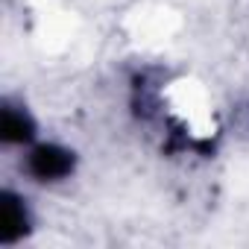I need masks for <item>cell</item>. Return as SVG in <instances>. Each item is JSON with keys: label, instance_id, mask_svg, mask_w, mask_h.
<instances>
[{"label": "cell", "instance_id": "obj_1", "mask_svg": "<svg viewBox=\"0 0 249 249\" xmlns=\"http://www.w3.org/2000/svg\"><path fill=\"white\" fill-rule=\"evenodd\" d=\"M27 167L38 182H56V179H65L73 170V153H68L62 147H53V144H44V147H36L30 153Z\"/></svg>", "mask_w": 249, "mask_h": 249}, {"label": "cell", "instance_id": "obj_2", "mask_svg": "<svg viewBox=\"0 0 249 249\" xmlns=\"http://www.w3.org/2000/svg\"><path fill=\"white\" fill-rule=\"evenodd\" d=\"M24 231H27V208L18 196L6 194L0 202V240L15 243Z\"/></svg>", "mask_w": 249, "mask_h": 249}, {"label": "cell", "instance_id": "obj_3", "mask_svg": "<svg viewBox=\"0 0 249 249\" xmlns=\"http://www.w3.org/2000/svg\"><path fill=\"white\" fill-rule=\"evenodd\" d=\"M0 129H3V141L6 144H24V141L33 138V120L27 117V111L6 106L3 108V126Z\"/></svg>", "mask_w": 249, "mask_h": 249}]
</instances>
